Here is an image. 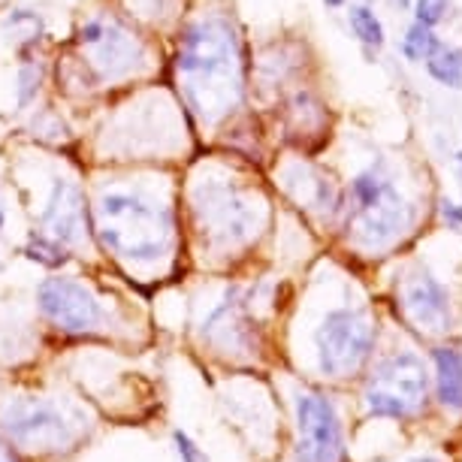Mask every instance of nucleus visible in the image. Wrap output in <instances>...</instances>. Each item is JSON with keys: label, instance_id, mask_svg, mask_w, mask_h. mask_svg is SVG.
Returning <instances> with one entry per match:
<instances>
[{"label": "nucleus", "instance_id": "obj_18", "mask_svg": "<svg viewBox=\"0 0 462 462\" xmlns=\"http://www.w3.org/2000/svg\"><path fill=\"white\" fill-rule=\"evenodd\" d=\"M448 13H450V0H414V15H417V22L426 24V28L444 22Z\"/></svg>", "mask_w": 462, "mask_h": 462}, {"label": "nucleus", "instance_id": "obj_22", "mask_svg": "<svg viewBox=\"0 0 462 462\" xmlns=\"http://www.w3.org/2000/svg\"><path fill=\"white\" fill-rule=\"evenodd\" d=\"M0 462H19V459H15L13 448H10V444H6L4 439H0Z\"/></svg>", "mask_w": 462, "mask_h": 462}, {"label": "nucleus", "instance_id": "obj_27", "mask_svg": "<svg viewBox=\"0 0 462 462\" xmlns=\"http://www.w3.org/2000/svg\"><path fill=\"white\" fill-rule=\"evenodd\" d=\"M399 4H405V0H399Z\"/></svg>", "mask_w": 462, "mask_h": 462}, {"label": "nucleus", "instance_id": "obj_3", "mask_svg": "<svg viewBox=\"0 0 462 462\" xmlns=\"http://www.w3.org/2000/svg\"><path fill=\"white\" fill-rule=\"evenodd\" d=\"M351 199H354V217L351 230L360 245L365 248H383L393 239H399L411 224L405 199L399 197L393 181L383 179L381 170L369 167L351 181Z\"/></svg>", "mask_w": 462, "mask_h": 462}, {"label": "nucleus", "instance_id": "obj_16", "mask_svg": "<svg viewBox=\"0 0 462 462\" xmlns=\"http://www.w3.org/2000/svg\"><path fill=\"white\" fill-rule=\"evenodd\" d=\"M24 254L31 260H37L42 266H60L67 260V245H60L58 239L46 236V233H33L28 239V248H24Z\"/></svg>", "mask_w": 462, "mask_h": 462}, {"label": "nucleus", "instance_id": "obj_4", "mask_svg": "<svg viewBox=\"0 0 462 462\" xmlns=\"http://www.w3.org/2000/svg\"><path fill=\"white\" fill-rule=\"evenodd\" d=\"M426 393H430V374L420 356L393 354L374 365L363 399L372 417L408 420L426 405Z\"/></svg>", "mask_w": 462, "mask_h": 462}, {"label": "nucleus", "instance_id": "obj_8", "mask_svg": "<svg viewBox=\"0 0 462 462\" xmlns=\"http://www.w3.org/2000/svg\"><path fill=\"white\" fill-rule=\"evenodd\" d=\"M40 315L60 333H94L109 320V311L76 278H46L37 287Z\"/></svg>", "mask_w": 462, "mask_h": 462}, {"label": "nucleus", "instance_id": "obj_7", "mask_svg": "<svg viewBox=\"0 0 462 462\" xmlns=\"http://www.w3.org/2000/svg\"><path fill=\"white\" fill-rule=\"evenodd\" d=\"M0 426L19 448L28 450H58L73 441V423L49 399H13L0 411Z\"/></svg>", "mask_w": 462, "mask_h": 462}, {"label": "nucleus", "instance_id": "obj_23", "mask_svg": "<svg viewBox=\"0 0 462 462\" xmlns=\"http://www.w3.org/2000/svg\"><path fill=\"white\" fill-rule=\"evenodd\" d=\"M4 224H6V212H4V206H0V230H4Z\"/></svg>", "mask_w": 462, "mask_h": 462}, {"label": "nucleus", "instance_id": "obj_2", "mask_svg": "<svg viewBox=\"0 0 462 462\" xmlns=\"http://www.w3.org/2000/svg\"><path fill=\"white\" fill-rule=\"evenodd\" d=\"M97 236L112 254L154 263L170 251L172 242V208L167 203L139 194V190H109L100 197Z\"/></svg>", "mask_w": 462, "mask_h": 462}, {"label": "nucleus", "instance_id": "obj_15", "mask_svg": "<svg viewBox=\"0 0 462 462\" xmlns=\"http://www.w3.org/2000/svg\"><path fill=\"white\" fill-rule=\"evenodd\" d=\"M347 22H351L356 40L365 42L369 49H381L383 46V24L378 22V15H374L369 6H351Z\"/></svg>", "mask_w": 462, "mask_h": 462}, {"label": "nucleus", "instance_id": "obj_20", "mask_svg": "<svg viewBox=\"0 0 462 462\" xmlns=\"http://www.w3.org/2000/svg\"><path fill=\"white\" fill-rule=\"evenodd\" d=\"M172 441H176V453L181 457V462H206L203 448H199V444L190 439L188 432L176 430V432H172Z\"/></svg>", "mask_w": 462, "mask_h": 462}, {"label": "nucleus", "instance_id": "obj_6", "mask_svg": "<svg viewBox=\"0 0 462 462\" xmlns=\"http://www.w3.org/2000/svg\"><path fill=\"white\" fill-rule=\"evenodd\" d=\"M296 462H345V430L324 393L296 396Z\"/></svg>", "mask_w": 462, "mask_h": 462}, {"label": "nucleus", "instance_id": "obj_10", "mask_svg": "<svg viewBox=\"0 0 462 462\" xmlns=\"http://www.w3.org/2000/svg\"><path fill=\"white\" fill-rule=\"evenodd\" d=\"M82 49L91 51V64L97 69L100 79H121L143 60V46L127 28L118 22L106 19H88L79 28Z\"/></svg>", "mask_w": 462, "mask_h": 462}, {"label": "nucleus", "instance_id": "obj_5", "mask_svg": "<svg viewBox=\"0 0 462 462\" xmlns=\"http://www.w3.org/2000/svg\"><path fill=\"white\" fill-rule=\"evenodd\" d=\"M378 329L363 311L356 309H333L320 320L315 333L318 365L329 378H351L372 356Z\"/></svg>", "mask_w": 462, "mask_h": 462}, {"label": "nucleus", "instance_id": "obj_21", "mask_svg": "<svg viewBox=\"0 0 462 462\" xmlns=\"http://www.w3.org/2000/svg\"><path fill=\"white\" fill-rule=\"evenodd\" d=\"M444 221H448L450 226H462V206L450 203V199H444V208H441Z\"/></svg>", "mask_w": 462, "mask_h": 462}, {"label": "nucleus", "instance_id": "obj_12", "mask_svg": "<svg viewBox=\"0 0 462 462\" xmlns=\"http://www.w3.org/2000/svg\"><path fill=\"white\" fill-rule=\"evenodd\" d=\"M40 224L46 236L60 245H79L85 239V194L73 179L51 181L49 199L40 212Z\"/></svg>", "mask_w": 462, "mask_h": 462}, {"label": "nucleus", "instance_id": "obj_25", "mask_svg": "<svg viewBox=\"0 0 462 462\" xmlns=\"http://www.w3.org/2000/svg\"><path fill=\"white\" fill-rule=\"evenodd\" d=\"M457 167H459V176H462V152L457 154Z\"/></svg>", "mask_w": 462, "mask_h": 462}, {"label": "nucleus", "instance_id": "obj_17", "mask_svg": "<svg viewBox=\"0 0 462 462\" xmlns=\"http://www.w3.org/2000/svg\"><path fill=\"white\" fill-rule=\"evenodd\" d=\"M435 46H439V40H435L432 28H426V24L414 22L411 28H408L405 40H402V55L408 60H426Z\"/></svg>", "mask_w": 462, "mask_h": 462}, {"label": "nucleus", "instance_id": "obj_19", "mask_svg": "<svg viewBox=\"0 0 462 462\" xmlns=\"http://www.w3.org/2000/svg\"><path fill=\"white\" fill-rule=\"evenodd\" d=\"M40 79H42L40 67H22V73H19V106H28V103L37 97Z\"/></svg>", "mask_w": 462, "mask_h": 462}, {"label": "nucleus", "instance_id": "obj_9", "mask_svg": "<svg viewBox=\"0 0 462 462\" xmlns=\"http://www.w3.org/2000/svg\"><path fill=\"white\" fill-rule=\"evenodd\" d=\"M197 212L208 236L221 245H239V242L251 239V233H257V206L230 185L199 188Z\"/></svg>", "mask_w": 462, "mask_h": 462}, {"label": "nucleus", "instance_id": "obj_13", "mask_svg": "<svg viewBox=\"0 0 462 462\" xmlns=\"http://www.w3.org/2000/svg\"><path fill=\"white\" fill-rule=\"evenodd\" d=\"M432 360L441 405L450 411H462V354L457 347H435Z\"/></svg>", "mask_w": 462, "mask_h": 462}, {"label": "nucleus", "instance_id": "obj_1", "mask_svg": "<svg viewBox=\"0 0 462 462\" xmlns=\"http://www.w3.org/2000/svg\"><path fill=\"white\" fill-rule=\"evenodd\" d=\"M179 76L190 109L206 125L233 112L242 91V51L230 22L208 15L188 24L179 46Z\"/></svg>", "mask_w": 462, "mask_h": 462}, {"label": "nucleus", "instance_id": "obj_26", "mask_svg": "<svg viewBox=\"0 0 462 462\" xmlns=\"http://www.w3.org/2000/svg\"><path fill=\"white\" fill-rule=\"evenodd\" d=\"M414 462H439V459H432V457H423V459H414Z\"/></svg>", "mask_w": 462, "mask_h": 462}, {"label": "nucleus", "instance_id": "obj_24", "mask_svg": "<svg viewBox=\"0 0 462 462\" xmlns=\"http://www.w3.org/2000/svg\"><path fill=\"white\" fill-rule=\"evenodd\" d=\"M324 4H327V6H342L345 0H324Z\"/></svg>", "mask_w": 462, "mask_h": 462}, {"label": "nucleus", "instance_id": "obj_11", "mask_svg": "<svg viewBox=\"0 0 462 462\" xmlns=\"http://www.w3.org/2000/svg\"><path fill=\"white\" fill-rule=\"evenodd\" d=\"M402 309L408 320L423 333H448L450 329V293L432 273H417L402 287Z\"/></svg>", "mask_w": 462, "mask_h": 462}, {"label": "nucleus", "instance_id": "obj_14", "mask_svg": "<svg viewBox=\"0 0 462 462\" xmlns=\"http://www.w3.org/2000/svg\"><path fill=\"white\" fill-rule=\"evenodd\" d=\"M426 69L435 82L441 85H450V88H462V51L459 49H450L439 42L430 58H426Z\"/></svg>", "mask_w": 462, "mask_h": 462}]
</instances>
